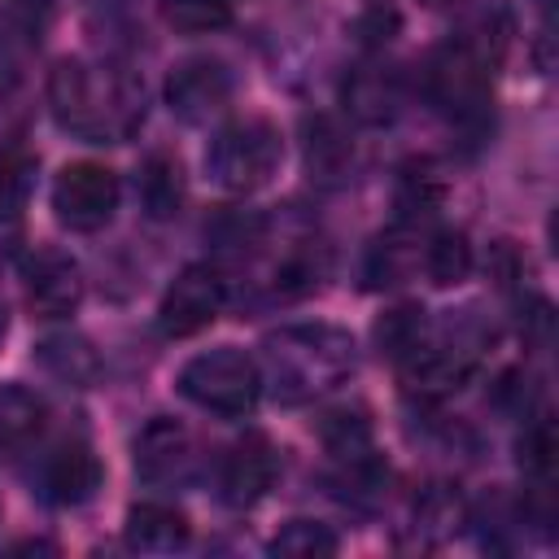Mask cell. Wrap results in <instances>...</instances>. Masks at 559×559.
Segmentation results:
<instances>
[{"label":"cell","mask_w":559,"mask_h":559,"mask_svg":"<svg viewBox=\"0 0 559 559\" xmlns=\"http://www.w3.org/2000/svg\"><path fill=\"white\" fill-rule=\"evenodd\" d=\"M39 489L57 507H83L100 489V459L83 441H66L52 454H44L39 467Z\"/></svg>","instance_id":"11"},{"label":"cell","mask_w":559,"mask_h":559,"mask_svg":"<svg viewBox=\"0 0 559 559\" xmlns=\"http://www.w3.org/2000/svg\"><path fill=\"white\" fill-rule=\"evenodd\" d=\"M35 358H39V367H44L52 380L74 384V389H87V384L100 380V354H96L92 341L79 336V332H52V336H44V341L35 345Z\"/></svg>","instance_id":"15"},{"label":"cell","mask_w":559,"mask_h":559,"mask_svg":"<svg viewBox=\"0 0 559 559\" xmlns=\"http://www.w3.org/2000/svg\"><path fill=\"white\" fill-rule=\"evenodd\" d=\"M489 74L493 66L463 35H454L450 44L432 52L424 79H428V96L437 100V109H445L450 118H480L489 100Z\"/></svg>","instance_id":"5"},{"label":"cell","mask_w":559,"mask_h":559,"mask_svg":"<svg viewBox=\"0 0 559 559\" xmlns=\"http://www.w3.org/2000/svg\"><path fill=\"white\" fill-rule=\"evenodd\" d=\"M271 389L284 402H314L354 371V341L332 323H297L266 336Z\"/></svg>","instance_id":"2"},{"label":"cell","mask_w":559,"mask_h":559,"mask_svg":"<svg viewBox=\"0 0 559 559\" xmlns=\"http://www.w3.org/2000/svg\"><path fill=\"white\" fill-rule=\"evenodd\" d=\"M48 105L66 131L96 144L131 140L144 122V87L118 66L57 61L48 74Z\"/></svg>","instance_id":"1"},{"label":"cell","mask_w":559,"mask_h":559,"mask_svg":"<svg viewBox=\"0 0 559 559\" xmlns=\"http://www.w3.org/2000/svg\"><path fill=\"white\" fill-rule=\"evenodd\" d=\"M424 4H432V9H445V4H463V0H424Z\"/></svg>","instance_id":"29"},{"label":"cell","mask_w":559,"mask_h":559,"mask_svg":"<svg viewBox=\"0 0 559 559\" xmlns=\"http://www.w3.org/2000/svg\"><path fill=\"white\" fill-rule=\"evenodd\" d=\"M393 31H397V13H393V9H371V13L358 17V35H362L367 44H389Z\"/></svg>","instance_id":"28"},{"label":"cell","mask_w":559,"mask_h":559,"mask_svg":"<svg viewBox=\"0 0 559 559\" xmlns=\"http://www.w3.org/2000/svg\"><path fill=\"white\" fill-rule=\"evenodd\" d=\"M4 328H9V319H4V306H0V341H4Z\"/></svg>","instance_id":"30"},{"label":"cell","mask_w":559,"mask_h":559,"mask_svg":"<svg viewBox=\"0 0 559 559\" xmlns=\"http://www.w3.org/2000/svg\"><path fill=\"white\" fill-rule=\"evenodd\" d=\"M555 454H559L555 424H550L546 415H537L533 428H528L524 441H520V463H524V472H528L537 485H550V480H555V463H559Z\"/></svg>","instance_id":"25"},{"label":"cell","mask_w":559,"mask_h":559,"mask_svg":"<svg viewBox=\"0 0 559 559\" xmlns=\"http://www.w3.org/2000/svg\"><path fill=\"white\" fill-rule=\"evenodd\" d=\"M424 336H428V319H424L419 306H397V310H389V314L376 323V345H380V354L402 358V362L424 345Z\"/></svg>","instance_id":"22"},{"label":"cell","mask_w":559,"mask_h":559,"mask_svg":"<svg viewBox=\"0 0 559 559\" xmlns=\"http://www.w3.org/2000/svg\"><path fill=\"white\" fill-rule=\"evenodd\" d=\"M424 271L432 284L450 288V284H463L467 271H472V245L463 231H437L428 245H424Z\"/></svg>","instance_id":"21"},{"label":"cell","mask_w":559,"mask_h":559,"mask_svg":"<svg viewBox=\"0 0 559 559\" xmlns=\"http://www.w3.org/2000/svg\"><path fill=\"white\" fill-rule=\"evenodd\" d=\"M284 157V140L266 118H236L227 122L210 148H205V175L210 183H218L223 192H253L262 188Z\"/></svg>","instance_id":"4"},{"label":"cell","mask_w":559,"mask_h":559,"mask_svg":"<svg viewBox=\"0 0 559 559\" xmlns=\"http://www.w3.org/2000/svg\"><path fill=\"white\" fill-rule=\"evenodd\" d=\"M135 192H140V205L148 218L166 223L179 214L183 205V170L170 153H148L144 166H140V179H135Z\"/></svg>","instance_id":"19"},{"label":"cell","mask_w":559,"mask_h":559,"mask_svg":"<svg viewBox=\"0 0 559 559\" xmlns=\"http://www.w3.org/2000/svg\"><path fill=\"white\" fill-rule=\"evenodd\" d=\"M341 96H345V109L358 122L384 127L402 109V74L393 66H358V70H349Z\"/></svg>","instance_id":"13"},{"label":"cell","mask_w":559,"mask_h":559,"mask_svg":"<svg viewBox=\"0 0 559 559\" xmlns=\"http://www.w3.org/2000/svg\"><path fill=\"white\" fill-rule=\"evenodd\" d=\"M166 100H170V114H179L183 122H210L231 100V74L214 57H188L170 70Z\"/></svg>","instance_id":"9"},{"label":"cell","mask_w":559,"mask_h":559,"mask_svg":"<svg viewBox=\"0 0 559 559\" xmlns=\"http://www.w3.org/2000/svg\"><path fill=\"white\" fill-rule=\"evenodd\" d=\"M44 397L26 384H0V459L22 454L44 428Z\"/></svg>","instance_id":"16"},{"label":"cell","mask_w":559,"mask_h":559,"mask_svg":"<svg viewBox=\"0 0 559 559\" xmlns=\"http://www.w3.org/2000/svg\"><path fill=\"white\" fill-rule=\"evenodd\" d=\"M179 393L192 406L210 411V415L236 419V415H249L258 406V397H262V367L245 349L218 345V349H205V354L183 362Z\"/></svg>","instance_id":"3"},{"label":"cell","mask_w":559,"mask_h":559,"mask_svg":"<svg viewBox=\"0 0 559 559\" xmlns=\"http://www.w3.org/2000/svg\"><path fill=\"white\" fill-rule=\"evenodd\" d=\"M349 162H354V140H349V131H345L332 114L306 118V166H310V175L336 183V179H345Z\"/></svg>","instance_id":"18"},{"label":"cell","mask_w":559,"mask_h":559,"mask_svg":"<svg viewBox=\"0 0 559 559\" xmlns=\"http://www.w3.org/2000/svg\"><path fill=\"white\" fill-rule=\"evenodd\" d=\"M35 183V162L17 144H0V210H22Z\"/></svg>","instance_id":"26"},{"label":"cell","mask_w":559,"mask_h":559,"mask_svg":"<svg viewBox=\"0 0 559 559\" xmlns=\"http://www.w3.org/2000/svg\"><path fill=\"white\" fill-rule=\"evenodd\" d=\"M22 245H26V227H22V214L13 210H0V271L13 266L22 258Z\"/></svg>","instance_id":"27"},{"label":"cell","mask_w":559,"mask_h":559,"mask_svg":"<svg viewBox=\"0 0 559 559\" xmlns=\"http://www.w3.org/2000/svg\"><path fill=\"white\" fill-rule=\"evenodd\" d=\"M157 9H162V22L179 35H210L231 22L227 0H157Z\"/></svg>","instance_id":"23"},{"label":"cell","mask_w":559,"mask_h":559,"mask_svg":"<svg viewBox=\"0 0 559 559\" xmlns=\"http://www.w3.org/2000/svg\"><path fill=\"white\" fill-rule=\"evenodd\" d=\"M467 371H472V358L463 349H450V345H441V349L419 345L406 358V384H411V393H424V397L454 393L467 380Z\"/></svg>","instance_id":"17"},{"label":"cell","mask_w":559,"mask_h":559,"mask_svg":"<svg viewBox=\"0 0 559 559\" xmlns=\"http://www.w3.org/2000/svg\"><path fill=\"white\" fill-rule=\"evenodd\" d=\"M275 480V450L266 437H245L227 450L223 472H218V498L227 507H253Z\"/></svg>","instance_id":"12"},{"label":"cell","mask_w":559,"mask_h":559,"mask_svg":"<svg viewBox=\"0 0 559 559\" xmlns=\"http://www.w3.org/2000/svg\"><path fill=\"white\" fill-rule=\"evenodd\" d=\"M135 472L148 485H183L197 472V445L192 432L179 419H148L135 437Z\"/></svg>","instance_id":"8"},{"label":"cell","mask_w":559,"mask_h":559,"mask_svg":"<svg viewBox=\"0 0 559 559\" xmlns=\"http://www.w3.org/2000/svg\"><path fill=\"white\" fill-rule=\"evenodd\" d=\"M122 533H127V546L140 550V555H175V550L188 546L192 524H188V515H183L179 507H170V502H135V507L127 511Z\"/></svg>","instance_id":"14"},{"label":"cell","mask_w":559,"mask_h":559,"mask_svg":"<svg viewBox=\"0 0 559 559\" xmlns=\"http://www.w3.org/2000/svg\"><path fill=\"white\" fill-rule=\"evenodd\" d=\"M26 306L44 319H61L83 301V266L61 249H35L26 262Z\"/></svg>","instance_id":"10"},{"label":"cell","mask_w":559,"mask_h":559,"mask_svg":"<svg viewBox=\"0 0 559 559\" xmlns=\"http://www.w3.org/2000/svg\"><path fill=\"white\" fill-rule=\"evenodd\" d=\"M52 210L70 231H100L118 210V175L100 162H70L52 183Z\"/></svg>","instance_id":"6"},{"label":"cell","mask_w":559,"mask_h":559,"mask_svg":"<svg viewBox=\"0 0 559 559\" xmlns=\"http://www.w3.org/2000/svg\"><path fill=\"white\" fill-rule=\"evenodd\" d=\"M424 262V253H419V240L415 236H406V227H397V231H389V236H380L376 245H371V253H367V284H402V280H411V271Z\"/></svg>","instance_id":"20"},{"label":"cell","mask_w":559,"mask_h":559,"mask_svg":"<svg viewBox=\"0 0 559 559\" xmlns=\"http://www.w3.org/2000/svg\"><path fill=\"white\" fill-rule=\"evenodd\" d=\"M223 301H227V280L210 262H192L166 288L157 306V323L166 336H197L218 319Z\"/></svg>","instance_id":"7"},{"label":"cell","mask_w":559,"mask_h":559,"mask_svg":"<svg viewBox=\"0 0 559 559\" xmlns=\"http://www.w3.org/2000/svg\"><path fill=\"white\" fill-rule=\"evenodd\" d=\"M271 555L284 559H323L336 555V533L319 520H288L275 537H271Z\"/></svg>","instance_id":"24"}]
</instances>
